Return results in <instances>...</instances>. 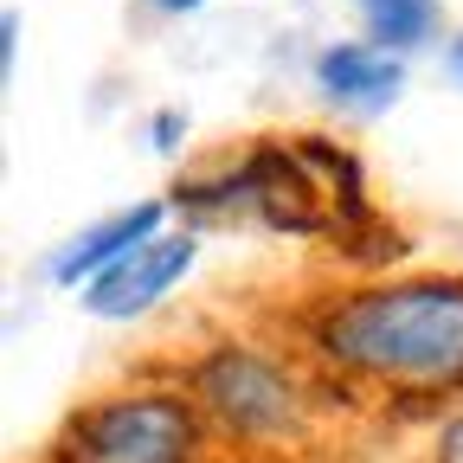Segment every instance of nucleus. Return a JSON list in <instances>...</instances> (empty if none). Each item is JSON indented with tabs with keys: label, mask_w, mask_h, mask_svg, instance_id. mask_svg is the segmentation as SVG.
I'll return each instance as SVG.
<instances>
[{
	"label": "nucleus",
	"mask_w": 463,
	"mask_h": 463,
	"mask_svg": "<svg viewBox=\"0 0 463 463\" xmlns=\"http://www.w3.org/2000/svg\"><path fill=\"white\" fill-rule=\"evenodd\" d=\"M316 361L354 386L386 392H463V277H386L341 289L309 322Z\"/></svg>",
	"instance_id": "nucleus-1"
},
{
	"label": "nucleus",
	"mask_w": 463,
	"mask_h": 463,
	"mask_svg": "<svg viewBox=\"0 0 463 463\" xmlns=\"http://www.w3.org/2000/svg\"><path fill=\"white\" fill-rule=\"evenodd\" d=\"M194 219H258L270 232H297V239H354L373 225L361 161L335 148L328 136H297V142H258L219 174L181 181L167 194Z\"/></svg>",
	"instance_id": "nucleus-2"
},
{
	"label": "nucleus",
	"mask_w": 463,
	"mask_h": 463,
	"mask_svg": "<svg viewBox=\"0 0 463 463\" xmlns=\"http://www.w3.org/2000/svg\"><path fill=\"white\" fill-rule=\"evenodd\" d=\"M200 405L181 392H116L58 431L52 463H200Z\"/></svg>",
	"instance_id": "nucleus-3"
},
{
	"label": "nucleus",
	"mask_w": 463,
	"mask_h": 463,
	"mask_svg": "<svg viewBox=\"0 0 463 463\" xmlns=\"http://www.w3.org/2000/svg\"><path fill=\"white\" fill-rule=\"evenodd\" d=\"M187 392L239 444H264V438H283V431L303 425L297 373L283 361H270L264 347H245V341H219L213 354H200L194 373H187Z\"/></svg>",
	"instance_id": "nucleus-4"
},
{
	"label": "nucleus",
	"mask_w": 463,
	"mask_h": 463,
	"mask_svg": "<svg viewBox=\"0 0 463 463\" xmlns=\"http://www.w3.org/2000/svg\"><path fill=\"white\" fill-rule=\"evenodd\" d=\"M194 264H200V232H155V239H142L129 258H116L109 270H97L78 289V303L97 322H136V316L161 309Z\"/></svg>",
	"instance_id": "nucleus-5"
},
{
	"label": "nucleus",
	"mask_w": 463,
	"mask_h": 463,
	"mask_svg": "<svg viewBox=\"0 0 463 463\" xmlns=\"http://www.w3.org/2000/svg\"><path fill=\"white\" fill-rule=\"evenodd\" d=\"M316 90L341 116H380L405 97V58L373 39H341L316 58Z\"/></svg>",
	"instance_id": "nucleus-6"
},
{
	"label": "nucleus",
	"mask_w": 463,
	"mask_h": 463,
	"mask_svg": "<svg viewBox=\"0 0 463 463\" xmlns=\"http://www.w3.org/2000/svg\"><path fill=\"white\" fill-rule=\"evenodd\" d=\"M167 206H174V200H142V206H123V213H109V219L84 225L78 239H65V245L52 251L45 277H52V283H65V289H84L97 270H109L116 258H129L142 239H155L161 219H167Z\"/></svg>",
	"instance_id": "nucleus-7"
},
{
	"label": "nucleus",
	"mask_w": 463,
	"mask_h": 463,
	"mask_svg": "<svg viewBox=\"0 0 463 463\" xmlns=\"http://www.w3.org/2000/svg\"><path fill=\"white\" fill-rule=\"evenodd\" d=\"M354 14H361V33L373 39V45H386V52H419V45H431L438 39V26H444V7L438 0H354Z\"/></svg>",
	"instance_id": "nucleus-8"
},
{
	"label": "nucleus",
	"mask_w": 463,
	"mask_h": 463,
	"mask_svg": "<svg viewBox=\"0 0 463 463\" xmlns=\"http://www.w3.org/2000/svg\"><path fill=\"white\" fill-rule=\"evenodd\" d=\"M438 463H463V412L438 431Z\"/></svg>",
	"instance_id": "nucleus-9"
},
{
	"label": "nucleus",
	"mask_w": 463,
	"mask_h": 463,
	"mask_svg": "<svg viewBox=\"0 0 463 463\" xmlns=\"http://www.w3.org/2000/svg\"><path fill=\"white\" fill-rule=\"evenodd\" d=\"M181 129H187L181 116H174V109H161V116H155V148H161V155H167V148H181Z\"/></svg>",
	"instance_id": "nucleus-10"
},
{
	"label": "nucleus",
	"mask_w": 463,
	"mask_h": 463,
	"mask_svg": "<svg viewBox=\"0 0 463 463\" xmlns=\"http://www.w3.org/2000/svg\"><path fill=\"white\" fill-rule=\"evenodd\" d=\"M14 45H20V14L0 20V65H7V71H14Z\"/></svg>",
	"instance_id": "nucleus-11"
},
{
	"label": "nucleus",
	"mask_w": 463,
	"mask_h": 463,
	"mask_svg": "<svg viewBox=\"0 0 463 463\" xmlns=\"http://www.w3.org/2000/svg\"><path fill=\"white\" fill-rule=\"evenodd\" d=\"M148 7H155V14H167V20H181V14H200L206 0H148Z\"/></svg>",
	"instance_id": "nucleus-12"
},
{
	"label": "nucleus",
	"mask_w": 463,
	"mask_h": 463,
	"mask_svg": "<svg viewBox=\"0 0 463 463\" xmlns=\"http://www.w3.org/2000/svg\"><path fill=\"white\" fill-rule=\"evenodd\" d=\"M444 65H450V78H457V84H463V33H457V39H450V52H444Z\"/></svg>",
	"instance_id": "nucleus-13"
}]
</instances>
